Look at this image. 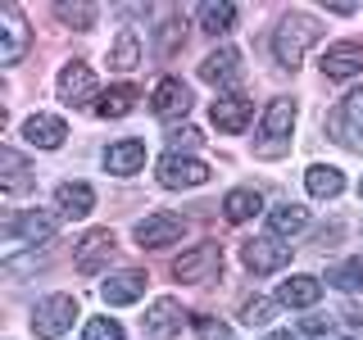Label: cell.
<instances>
[{
	"instance_id": "6da1fadb",
	"label": "cell",
	"mask_w": 363,
	"mask_h": 340,
	"mask_svg": "<svg viewBox=\"0 0 363 340\" xmlns=\"http://www.w3.org/2000/svg\"><path fill=\"white\" fill-rule=\"evenodd\" d=\"M318 37H323L318 18L300 14V9H291V14L277 23V32H272V55H277V64H281V68H295V64L304 60V50H309Z\"/></svg>"
},
{
	"instance_id": "7a4b0ae2",
	"label": "cell",
	"mask_w": 363,
	"mask_h": 340,
	"mask_svg": "<svg viewBox=\"0 0 363 340\" xmlns=\"http://www.w3.org/2000/svg\"><path fill=\"white\" fill-rule=\"evenodd\" d=\"M291 128H295V100H286V96L268 100L259 136H255V154L259 159H281L291 150Z\"/></svg>"
},
{
	"instance_id": "3957f363",
	"label": "cell",
	"mask_w": 363,
	"mask_h": 340,
	"mask_svg": "<svg viewBox=\"0 0 363 340\" xmlns=\"http://www.w3.org/2000/svg\"><path fill=\"white\" fill-rule=\"evenodd\" d=\"M155 177H159V186L164 191H196L209 181V164L196 154H177V150H168L164 159L155 164Z\"/></svg>"
},
{
	"instance_id": "277c9868",
	"label": "cell",
	"mask_w": 363,
	"mask_h": 340,
	"mask_svg": "<svg viewBox=\"0 0 363 340\" xmlns=\"http://www.w3.org/2000/svg\"><path fill=\"white\" fill-rule=\"evenodd\" d=\"M327 132H332V141H340L345 150L363 154V86H354L332 113H327Z\"/></svg>"
},
{
	"instance_id": "5b68a950",
	"label": "cell",
	"mask_w": 363,
	"mask_h": 340,
	"mask_svg": "<svg viewBox=\"0 0 363 340\" xmlns=\"http://www.w3.org/2000/svg\"><path fill=\"white\" fill-rule=\"evenodd\" d=\"M223 272V249L218 241H204V245H191L173 259V277L186 281V286H200V281H213Z\"/></svg>"
},
{
	"instance_id": "8992f818",
	"label": "cell",
	"mask_w": 363,
	"mask_h": 340,
	"mask_svg": "<svg viewBox=\"0 0 363 340\" xmlns=\"http://www.w3.org/2000/svg\"><path fill=\"white\" fill-rule=\"evenodd\" d=\"M77 317V300L73 295H50L32 309V336L37 340H60Z\"/></svg>"
},
{
	"instance_id": "52a82bcc",
	"label": "cell",
	"mask_w": 363,
	"mask_h": 340,
	"mask_svg": "<svg viewBox=\"0 0 363 340\" xmlns=\"http://www.w3.org/2000/svg\"><path fill=\"white\" fill-rule=\"evenodd\" d=\"M291 249L281 236H255V241H241V264L255 272V277H268V272H281L291 264Z\"/></svg>"
},
{
	"instance_id": "ba28073f",
	"label": "cell",
	"mask_w": 363,
	"mask_h": 340,
	"mask_svg": "<svg viewBox=\"0 0 363 340\" xmlns=\"http://www.w3.org/2000/svg\"><path fill=\"white\" fill-rule=\"evenodd\" d=\"M132 236H136V245H141V249H164V245H177L182 236H186V218H182V213H168V209L145 213V218L132 227Z\"/></svg>"
},
{
	"instance_id": "9c48e42d",
	"label": "cell",
	"mask_w": 363,
	"mask_h": 340,
	"mask_svg": "<svg viewBox=\"0 0 363 340\" xmlns=\"http://www.w3.org/2000/svg\"><path fill=\"white\" fill-rule=\"evenodd\" d=\"M55 232H60V218H55V213H45V209H28V213L5 218V241L9 245H18V241L37 245V241H50Z\"/></svg>"
},
{
	"instance_id": "30bf717a",
	"label": "cell",
	"mask_w": 363,
	"mask_h": 340,
	"mask_svg": "<svg viewBox=\"0 0 363 340\" xmlns=\"http://www.w3.org/2000/svg\"><path fill=\"white\" fill-rule=\"evenodd\" d=\"M113 249H118V245H113V232H109V227H96V232H86L82 241H77L73 264H77L82 277H96V272L113 259Z\"/></svg>"
},
{
	"instance_id": "8fae6325",
	"label": "cell",
	"mask_w": 363,
	"mask_h": 340,
	"mask_svg": "<svg viewBox=\"0 0 363 340\" xmlns=\"http://www.w3.org/2000/svg\"><path fill=\"white\" fill-rule=\"evenodd\" d=\"M55 91H60V100H64L68 109H82V105L96 100V73H91L86 64H64ZM91 109H96V105H91Z\"/></svg>"
},
{
	"instance_id": "7c38bea8",
	"label": "cell",
	"mask_w": 363,
	"mask_h": 340,
	"mask_svg": "<svg viewBox=\"0 0 363 340\" xmlns=\"http://www.w3.org/2000/svg\"><path fill=\"white\" fill-rule=\"evenodd\" d=\"M182 322H186V309H182V300H173V295H159V300L145 309V336L150 340H173L182 332Z\"/></svg>"
},
{
	"instance_id": "4fadbf2b",
	"label": "cell",
	"mask_w": 363,
	"mask_h": 340,
	"mask_svg": "<svg viewBox=\"0 0 363 340\" xmlns=\"http://www.w3.org/2000/svg\"><path fill=\"white\" fill-rule=\"evenodd\" d=\"M28 23H23L18 5H0V64H18L23 55H28Z\"/></svg>"
},
{
	"instance_id": "5bb4252c",
	"label": "cell",
	"mask_w": 363,
	"mask_h": 340,
	"mask_svg": "<svg viewBox=\"0 0 363 340\" xmlns=\"http://www.w3.org/2000/svg\"><path fill=\"white\" fill-rule=\"evenodd\" d=\"M150 109H155V118H164V123L186 118L191 113V86L182 82V77H164L150 96Z\"/></svg>"
},
{
	"instance_id": "9a60e30c",
	"label": "cell",
	"mask_w": 363,
	"mask_h": 340,
	"mask_svg": "<svg viewBox=\"0 0 363 340\" xmlns=\"http://www.w3.org/2000/svg\"><path fill=\"white\" fill-rule=\"evenodd\" d=\"M323 73L332 82H345V77L363 73V41H336L323 50Z\"/></svg>"
},
{
	"instance_id": "2e32d148",
	"label": "cell",
	"mask_w": 363,
	"mask_h": 340,
	"mask_svg": "<svg viewBox=\"0 0 363 340\" xmlns=\"http://www.w3.org/2000/svg\"><path fill=\"white\" fill-rule=\"evenodd\" d=\"M141 295H145V272L141 268H123V272H113L109 281H100V300H105L109 309L136 304Z\"/></svg>"
},
{
	"instance_id": "e0dca14e",
	"label": "cell",
	"mask_w": 363,
	"mask_h": 340,
	"mask_svg": "<svg viewBox=\"0 0 363 340\" xmlns=\"http://www.w3.org/2000/svg\"><path fill=\"white\" fill-rule=\"evenodd\" d=\"M250 113H255V100H250V96H241V91H232V96L213 100L209 118H213V128H218V132H227V136H236V132H245Z\"/></svg>"
},
{
	"instance_id": "ac0fdd59",
	"label": "cell",
	"mask_w": 363,
	"mask_h": 340,
	"mask_svg": "<svg viewBox=\"0 0 363 340\" xmlns=\"http://www.w3.org/2000/svg\"><path fill=\"white\" fill-rule=\"evenodd\" d=\"M141 168H145V141H136V136H123L105 150V173L113 177H132Z\"/></svg>"
},
{
	"instance_id": "d6986e66",
	"label": "cell",
	"mask_w": 363,
	"mask_h": 340,
	"mask_svg": "<svg viewBox=\"0 0 363 340\" xmlns=\"http://www.w3.org/2000/svg\"><path fill=\"white\" fill-rule=\"evenodd\" d=\"M318 300H323V281L309 277V272H295L291 281L277 286V304H281V309H313Z\"/></svg>"
},
{
	"instance_id": "ffe728a7",
	"label": "cell",
	"mask_w": 363,
	"mask_h": 340,
	"mask_svg": "<svg viewBox=\"0 0 363 340\" xmlns=\"http://www.w3.org/2000/svg\"><path fill=\"white\" fill-rule=\"evenodd\" d=\"M55 209H60V218H86L96 209V191L86 181H60L55 186Z\"/></svg>"
},
{
	"instance_id": "44dd1931",
	"label": "cell",
	"mask_w": 363,
	"mask_h": 340,
	"mask_svg": "<svg viewBox=\"0 0 363 340\" xmlns=\"http://www.w3.org/2000/svg\"><path fill=\"white\" fill-rule=\"evenodd\" d=\"M23 136H28V145H37V150H60L64 145V118H55V113H32L28 123H23Z\"/></svg>"
},
{
	"instance_id": "7402d4cb",
	"label": "cell",
	"mask_w": 363,
	"mask_h": 340,
	"mask_svg": "<svg viewBox=\"0 0 363 340\" xmlns=\"http://www.w3.org/2000/svg\"><path fill=\"white\" fill-rule=\"evenodd\" d=\"M32 168H28V159H23L18 150H0V191H5V196H23V191H32Z\"/></svg>"
},
{
	"instance_id": "603a6c76",
	"label": "cell",
	"mask_w": 363,
	"mask_h": 340,
	"mask_svg": "<svg viewBox=\"0 0 363 340\" xmlns=\"http://www.w3.org/2000/svg\"><path fill=\"white\" fill-rule=\"evenodd\" d=\"M236 73H241V55H236L232 45H218V50H209V55H204V64H200V82H209V86L232 82Z\"/></svg>"
},
{
	"instance_id": "cb8c5ba5",
	"label": "cell",
	"mask_w": 363,
	"mask_h": 340,
	"mask_svg": "<svg viewBox=\"0 0 363 340\" xmlns=\"http://www.w3.org/2000/svg\"><path fill=\"white\" fill-rule=\"evenodd\" d=\"M304 227H309V209H304V204L281 200V204L268 209V236H295V232H304Z\"/></svg>"
},
{
	"instance_id": "d4e9b609",
	"label": "cell",
	"mask_w": 363,
	"mask_h": 340,
	"mask_svg": "<svg viewBox=\"0 0 363 340\" xmlns=\"http://www.w3.org/2000/svg\"><path fill=\"white\" fill-rule=\"evenodd\" d=\"M255 213H264V196L255 186H236L223 196V218L227 222H250Z\"/></svg>"
},
{
	"instance_id": "484cf974",
	"label": "cell",
	"mask_w": 363,
	"mask_h": 340,
	"mask_svg": "<svg viewBox=\"0 0 363 340\" xmlns=\"http://www.w3.org/2000/svg\"><path fill=\"white\" fill-rule=\"evenodd\" d=\"M196 18L209 37H223V32L236 28V5L232 0H204V5H196Z\"/></svg>"
},
{
	"instance_id": "4316f807",
	"label": "cell",
	"mask_w": 363,
	"mask_h": 340,
	"mask_svg": "<svg viewBox=\"0 0 363 340\" xmlns=\"http://www.w3.org/2000/svg\"><path fill=\"white\" fill-rule=\"evenodd\" d=\"M304 186H309L313 200H336L340 191H345V173L332 164H313L309 173H304Z\"/></svg>"
},
{
	"instance_id": "83f0119b",
	"label": "cell",
	"mask_w": 363,
	"mask_h": 340,
	"mask_svg": "<svg viewBox=\"0 0 363 340\" xmlns=\"http://www.w3.org/2000/svg\"><path fill=\"white\" fill-rule=\"evenodd\" d=\"M136 64H141V37H136L132 28H123L118 41L109 45V68L113 73H132Z\"/></svg>"
},
{
	"instance_id": "f1b7e54d",
	"label": "cell",
	"mask_w": 363,
	"mask_h": 340,
	"mask_svg": "<svg viewBox=\"0 0 363 340\" xmlns=\"http://www.w3.org/2000/svg\"><path fill=\"white\" fill-rule=\"evenodd\" d=\"M136 109V86H109L105 96L96 100V118H128V113Z\"/></svg>"
},
{
	"instance_id": "f546056e",
	"label": "cell",
	"mask_w": 363,
	"mask_h": 340,
	"mask_svg": "<svg viewBox=\"0 0 363 340\" xmlns=\"http://www.w3.org/2000/svg\"><path fill=\"white\" fill-rule=\"evenodd\" d=\"M327 281H332L336 290H345V295H359V290H363V254L345 259V264H336L332 272H327Z\"/></svg>"
},
{
	"instance_id": "4dcf8cb0",
	"label": "cell",
	"mask_w": 363,
	"mask_h": 340,
	"mask_svg": "<svg viewBox=\"0 0 363 340\" xmlns=\"http://www.w3.org/2000/svg\"><path fill=\"white\" fill-rule=\"evenodd\" d=\"M55 14H60L64 23H73L77 32H86V28H96V14H100V9L96 5H68V0H60V5H55Z\"/></svg>"
},
{
	"instance_id": "1f68e13d",
	"label": "cell",
	"mask_w": 363,
	"mask_h": 340,
	"mask_svg": "<svg viewBox=\"0 0 363 340\" xmlns=\"http://www.w3.org/2000/svg\"><path fill=\"white\" fill-rule=\"evenodd\" d=\"M272 313H277V300H259V295H255V300L241 304V322L245 327H268Z\"/></svg>"
},
{
	"instance_id": "d6a6232c",
	"label": "cell",
	"mask_w": 363,
	"mask_h": 340,
	"mask_svg": "<svg viewBox=\"0 0 363 340\" xmlns=\"http://www.w3.org/2000/svg\"><path fill=\"white\" fill-rule=\"evenodd\" d=\"M182 28H186V23H182V14L164 23V32H159V55H164V60H173L177 45H186V32H182Z\"/></svg>"
},
{
	"instance_id": "836d02e7",
	"label": "cell",
	"mask_w": 363,
	"mask_h": 340,
	"mask_svg": "<svg viewBox=\"0 0 363 340\" xmlns=\"http://www.w3.org/2000/svg\"><path fill=\"white\" fill-rule=\"evenodd\" d=\"M82 340H123V327L113 322V317H91Z\"/></svg>"
},
{
	"instance_id": "e575fe53",
	"label": "cell",
	"mask_w": 363,
	"mask_h": 340,
	"mask_svg": "<svg viewBox=\"0 0 363 340\" xmlns=\"http://www.w3.org/2000/svg\"><path fill=\"white\" fill-rule=\"evenodd\" d=\"M168 145H173L177 154H191V150H196V145H200V132L182 123V128H173V136H168Z\"/></svg>"
},
{
	"instance_id": "d590c367",
	"label": "cell",
	"mask_w": 363,
	"mask_h": 340,
	"mask_svg": "<svg viewBox=\"0 0 363 340\" xmlns=\"http://www.w3.org/2000/svg\"><path fill=\"white\" fill-rule=\"evenodd\" d=\"M45 268V254H23V259H5V277H23V272Z\"/></svg>"
},
{
	"instance_id": "8d00e7d4",
	"label": "cell",
	"mask_w": 363,
	"mask_h": 340,
	"mask_svg": "<svg viewBox=\"0 0 363 340\" xmlns=\"http://www.w3.org/2000/svg\"><path fill=\"white\" fill-rule=\"evenodd\" d=\"M332 322H336V317H327V313H313V317H304V322H300V336H327V332H332Z\"/></svg>"
},
{
	"instance_id": "74e56055",
	"label": "cell",
	"mask_w": 363,
	"mask_h": 340,
	"mask_svg": "<svg viewBox=\"0 0 363 340\" xmlns=\"http://www.w3.org/2000/svg\"><path fill=\"white\" fill-rule=\"evenodd\" d=\"M196 327H200V336H204V340H213V336H218V340H227V327H218L213 317H200Z\"/></svg>"
},
{
	"instance_id": "f35d334b",
	"label": "cell",
	"mask_w": 363,
	"mask_h": 340,
	"mask_svg": "<svg viewBox=\"0 0 363 340\" xmlns=\"http://www.w3.org/2000/svg\"><path fill=\"white\" fill-rule=\"evenodd\" d=\"M264 340H295V336H286V332H272V336H264Z\"/></svg>"
},
{
	"instance_id": "ab89813d",
	"label": "cell",
	"mask_w": 363,
	"mask_h": 340,
	"mask_svg": "<svg viewBox=\"0 0 363 340\" xmlns=\"http://www.w3.org/2000/svg\"><path fill=\"white\" fill-rule=\"evenodd\" d=\"M345 340H363V336H345Z\"/></svg>"
},
{
	"instance_id": "60d3db41",
	"label": "cell",
	"mask_w": 363,
	"mask_h": 340,
	"mask_svg": "<svg viewBox=\"0 0 363 340\" xmlns=\"http://www.w3.org/2000/svg\"><path fill=\"white\" fill-rule=\"evenodd\" d=\"M359 196H363V181H359Z\"/></svg>"
}]
</instances>
